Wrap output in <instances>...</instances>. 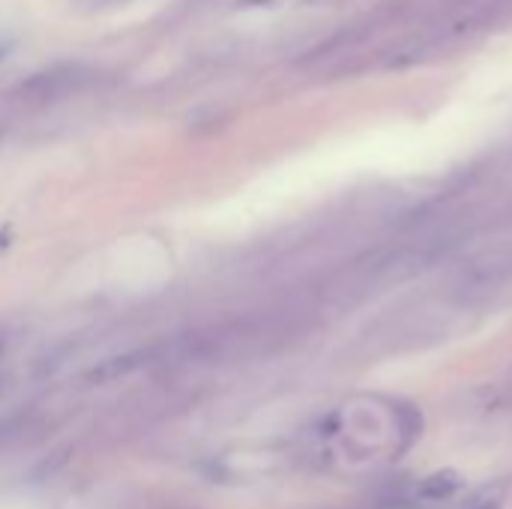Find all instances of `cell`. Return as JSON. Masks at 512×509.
<instances>
[{
  "label": "cell",
  "instance_id": "obj_1",
  "mask_svg": "<svg viewBox=\"0 0 512 509\" xmlns=\"http://www.w3.org/2000/svg\"><path fill=\"white\" fill-rule=\"evenodd\" d=\"M512 282V249L501 246L471 258L450 282V303L453 306H483L495 300Z\"/></svg>",
  "mask_w": 512,
  "mask_h": 509
},
{
  "label": "cell",
  "instance_id": "obj_2",
  "mask_svg": "<svg viewBox=\"0 0 512 509\" xmlns=\"http://www.w3.org/2000/svg\"><path fill=\"white\" fill-rule=\"evenodd\" d=\"M87 78H90V72L84 66L57 63V66L39 69L30 78H24L18 84V96L27 105H51V102H60V99L78 93L87 84Z\"/></svg>",
  "mask_w": 512,
  "mask_h": 509
},
{
  "label": "cell",
  "instance_id": "obj_3",
  "mask_svg": "<svg viewBox=\"0 0 512 509\" xmlns=\"http://www.w3.org/2000/svg\"><path fill=\"white\" fill-rule=\"evenodd\" d=\"M375 33H378V21H375V18L345 24L342 30H336L333 36H327L321 45H315L312 54L303 57V63H306V66H324V63L342 66L348 57L360 54V51L366 48V42H372Z\"/></svg>",
  "mask_w": 512,
  "mask_h": 509
},
{
  "label": "cell",
  "instance_id": "obj_4",
  "mask_svg": "<svg viewBox=\"0 0 512 509\" xmlns=\"http://www.w3.org/2000/svg\"><path fill=\"white\" fill-rule=\"evenodd\" d=\"M147 357H150L147 351H129V354L102 360V363H96V366L84 375V381H87V384H108V381H117V378L129 375L132 369L144 366Z\"/></svg>",
  "mask_w": 512,
  "mask_h": 509
},
{
  "label": "cell",
  "instance_id": "obj_5",
  "mask_svg": "<svg viewBox=\"0 0 512 509\" xmlns=\"http://www.w3.org/2000/svg\"><path fill=\"white\" fill-rule=\"evenodd\" d=\"M459 486H462V477L456 471H435L417 486V495L423 501H447L459 492Z\"/></svg>",
  "mask_w": 512,
  "mask_h": 509
},
{
  "label": "cell",
  "instance_id": "obj_6",
  "mask_svg": "<svg viewBox=\"0 0 512 509\" xmlns=\"http://www.w3.org/2000/svg\"><path fill=\"white\" fill-rule=\"evenodd\" d=\"M6 348H9V333H6V330L0 327V357L6 354Z\"/></svg>",
  "mask_w": 512,
  "mask_h": 509
},
{
  "label": "cell",
  "instance_id": "obj_7",
  "mask_svg": "<svg viewBox=\"0 0 512 509\" xmlns=\"http://www.w3.org/2000/svg\"><path fill=\"white\" fill-rule=\"evenodd\" d=\"M483 509H501V507H498V504H486V507H483Z\"/></svg>",
  "mask_w": 512,
  "mask_h": 509
},
{
  "label": "cell",
  "instance_id": "obj_8",
  "mask_svg": "<svg viewBox=\"0 0 512 509\" xmlns=\"http://www.w3.org/2000/svg\"><path fill=\"white\" fill-rule=\"evenodd\" d=\"M3 54H6V51H3V48H0V60H3Z\"/></svg>",
  "mask_w": 512,
  "mask_h": 509
},
{
  "label": "cell",
  "instance_id": "obj_9",
  "mask_svg": "<svg viewBox=\"0 0 512 509\" xmlns=\"http://www.w3.org/2000/svg\"><path fill=\"white\" fill-rule=\"evenodd\" d=\"M0 138H3V126H0Z\"/></svg>",
  "mask_w": 512,
  "mask_h": 509
}]
</instances>
